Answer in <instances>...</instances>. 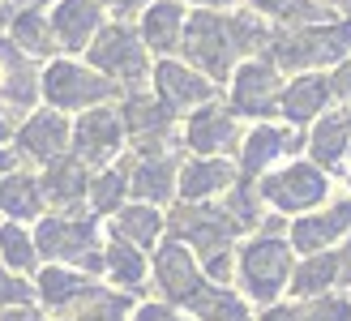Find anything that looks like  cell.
<instances>
[{
	"label": "cell",
	"instance_id": "cell-1",
	"mask_svg": "<svg viewBox=\"0 0 351 321\" xmlns=\"http://www.w3.org/2000/svg\"><path fill=\"white\" fill-rule=\"evenodd\" d=\"M34 231V248H39V261H60V265H77V270L95 274L103 270V240H108V227H103L99 214L77 210V214H60L47 210L30 223Z\"/></svg>",
	"mask_w": 351,
	"mask_h": 321
},
{
	"label": "cell",
	"instance_id": "cell-2",
	"mask_svg": "<svg viewBox=\"0 0 351 321\" xmlns=\"http://www.w3.org/2000/svg\"><path fill=\"white\" fill-rule=\"evenodd\" d=\"M291 265H295V248L287 244L283 231L257 227L253 236L236 248V283H240L244 300L257 305V309L278 305V296L287 292Z\"/></svg>",
	"mask_w": 351,
	"mask_h": 321
},
{
	"label": "cell",
	"instance_id": "cell-3",
	"mask_svg": "<svg viewBox=\"0 0 351 321\" xmlns=\"http://www.w3.org/2000/svg\"><path fill=\"white\" fill-rule=\"evenodd\" d=\"M82 60L90 69H99L108 82H116L120 95L146 91V86H150V69H154V56H150V47L142 43L137 26L120 22V17H108V22L99 26L90 47L82 51Z\"/></svg>",
	"mask_w": 351,
	"mask_h": 321
},
{
	"label": "cell",
	"instance_id": "cell-4",
	"mask_svg": "<svg viewBox=\"0 0 351 321\" xmlns=\"http://www.w3.org/2000/svg\"><path fill=\"white\" fill-rule=\"evenodd\" d=\"M266 56L278 69L308 73L322 64H339L351 56V22H308V26H278L270 34Z\"/></svg>",
	"mask_w": 351,
	"mask_h": 321
},
{
	"label": "cell",
	"instance_id": "cell-5",
	"mask_svg": "<svg viewBox=\"0 0 351 321\" xmlns=\"http://www.w3.org/2000/svg\"><path fill=\"white\" fill-rule=\"evenodd\" d=\"M120 99V86L108 82L90 69L82 56H51L39 64V103L56 107L64 116H77L86 107H99V103H116Z\"/></svg>",
	"mask_w": 351,
	"mask_h": 321
},
{
	"label": "cell",
	"instance_id": "cell-6",
	"mask_svg": "<svg viewBox=\"0 0 351 321\" xmlns=\"http://www.w3.org/2000/svg\"><path fill=\"white\" fill-rule=\"evenodd\" d=\"M176 56L184 64H193L197 73H206L210 82H227V73L244 60L240 56V43H236V26H232V13H219V9H197L184 17V34H180V47Z\"/></svg>",
	"mask_w": 351,
	"mask_h": 321
},
{
	"label": "cell",
	"instance_id": "cell-7",
	"mask_svg": "<svg viewBox=\"0 0 351 321\" xmlns=\"http://www.w3.org/2000/svg\"><path fill=\"white\" fill-rule=\"evenodd\" d=\"M167 236L184 240L197 253V261H206L215 253H232L244 231L223 202H176L167 214Z\"/></svg>",
	"mask_w": 351,
	"mask_h": 321
},
{
	"label": "cell",
	"instance_id": "cell-8",
	"mask_svg": "<svg viewBox=\"0 0 351 321\" xmlns=\"http://www.w3.org/2000/svg\"><path fill=\"white\" fill-rule=\"evenodd\" d=\"M150 278H154V287H159V300H167V305L184 309V313L210 292V278L202 270L197 253H193L184 240H176V236H163L159 244H154Z\"/></svg>",
	"mask_w": 351,
	"mask_h": 321
},
{
	"label": "cell",
	"instance_id": "cell-9",
	"mask_svg": "<svg viewBox=\"0 0 351 321\" xmlns=\"http://www.w3.org/2000/svg\"><path fill=\"white\" fill-rule=\"evenodd\" d=\"M278 91H283V69H278L266 51L261 56H244L232 73H227V107L240 120H266L278 112Z\"/></svg>",
	"mask_w": 351,
	"mask_h": 321
},
{
	"label": "cell",
	"instance_id": "cell-10",
	"mask_svg": "<svg viewBox=\"0 0 351 321\" xmlns=\"http://www.w3.org/2000/svg\"><path fill=\"white\" fill-rule=\"evenodd\" d=\"M69 141H73V116L39 103V107H30L26 116H17L9 146L17 150V158H22L26 167L39 171V167L51 163V158L69 154Z\"/></svg>",
	"mask_w": 351,
	"mask_h": 321
},
{
	"label": "cell",
	"instance_id": "cell-11",
	"mask_svg": "<svg viewBox=\"0 0 351 321\" xmlns=\"http://www.w3.org/2000/svg\"><path fill=\"white\" fill-rule=\"evenodd\" d=\"M120 120H125V137L137 154L146 150H171V141L180 137V116L146 86V91H129L116 99Z\"/></svg>",
	"mask_w": 351,
	"mask_h": 321
},
{
	"label": "cell",
	"instance_id": "cell-12",
	"mask_svg": "<svg viewBox=\"0 0 351 321\" xmlns=\"http://www.w3.org/2000/svg\"><path fill=\"white\" fill-rule=\"evenodd\" d=\"M69 150H73L90 171L116 163V158L129 150L120 107H116V103H99V107H86V112H77V116H73V141H69Z\"/></svg>",
	"mask_w": 351,
	"mask_h": 321
},
{
	"label": "cell",
	"instance_id": "cell-13",
	"mask_svg": "<svg viewBox=\"0 0 351 321\" xmlns=\"http://www.w3.org/2000/svg\"><path fill=\"white\" fill-rule=\"evenodd\" d=\"M326 176L317 163H287L278 171L257 176V193L274 214H304L317 202H326Z\"/></svg>",
	"mask_w": 351,
	"mask_h": 321
},
{
	"label": "cell",
	"instance_id": "cell-14",
	"mask_svg": "<svg viewBox=\"0 0 351 321\" xmlns=\"http://www.w3.org/2000/svg\"><path fill=\"white\" fill-rule=\"evenodd\" d=\"M180 146L189 154H227L232 158L240 146V116L219 99L193 107L180 124Z\"/></svg>",
	"mask_w": 351,
	"mask_h": 321
},
{
	"label": "cell",
	"instance_id": "cell-15",
	"mask_svg": "<svg viewBox=\"0 0 351 321\" xmlns=\"http://www.w3.org/2000/svg\"><path fill=\"white\" fill-rule=\"evenodd\" d=\"M150 91L159 95L176 116H184V112H193V107L219 99V82H210L206 73H197V69L184 64L180 56H154Z\"/></svg>",
	"mask_w": 351,
	"mask_h": 321
},
{
	"label": "cell",
	"instance_id": "cell-16",
	"mask_svg": "<svg viewBox=\"0 0 351 321\" xmlns=\"http://www.w3.org/2000/svg\"><path fill=\"white\" fill-rule=\"evenodd\" d=\"M291 150H300V129L295 124H270V120H257L249 133H240V146H236V167L244 180H257L266 176L278 158H287Z\"/></svg>",
	"mask_w": 351,
	"mask_h": 321
},
{
	"label": "cell",
	"instance_id": "cell-17",
	"mask_svg": "<svg viewBox=\"0 0 351 321\" xmlns=\"http://www.w3.org/2000/svg\"><path fill=\"white\" fill-rule=\"evenodd\" d=\"M240 180L236 158L227 154H189L176 167V202H219Z\"/></svg>",
	"mask_w": 351,
	"mask_h": 321
},
{
	"label": "cell",
	"instance_id": "cell-18",
	"mask_svg": "<svg viewBox=\"0 0 351 321\" xmlns=\"http://www.w3.org/2000/svg\"><path fill=\"white\" fill-rule=\"evenodd\" d=\"M30 107H39V60L0 30V112L26 116Z\"/></svg>",
	"mask_w": 351,
	"mask_h": 321
},
{
	"label": "cell",
	"instance_id": "cell-19",
	"mask_svg": "<svg viewBox=\"0 0 351 321\" xmlns=\"http://www.w3.org/2000/svg\"><path fill=\"white\" fill-rule=\"evenodd\" d=\"M176 167H180V154H171V150H146V154L125 150L129 198L150 202V206L176 202Z\"/></svg>",
	"mask_w": 351,
	"mask_h": 321
},
{
	"label": "cell",
	"instance_id": "cell-20",
	"mask_svg": "<svg viewBox=\"0 0 351 321\" xmlns=\"http://www.w3.org/2000/svg\"><path fill=\"white\" fill-rule=\"evenodd\" d=\"M47 22L56 34L60 56H82L99 34V26L108 22V9H103V0H51Z\"/></svg>",
	"mask_w": 351,
	"mask_h": 321
},
{
	"label": "cell",
	"instance_id": "cell-21",
	"mask_svg": "<svg viewBox=\"0 0 351 321\" xmlns=\"http://www.w3.org/2000/svg\"><path fill=\"white\" fill-rule=\"evenodd\" d=\"M34 278V305H39L47 317H56L60 309L77 305L82 296H90L103 278L77 270V265H60V261H39V270L30 274Z\"/></svg>",
	"mask_w": 351,
	"mask_h": 321
},
{
	"label": "cell",
	"instance_id": "cell-22",
	"mask_svg": "<svg viewBox=\"0 0 351 321\" xmlns=\"http://www.w3.org/2000/svg\"><path fill=\"white\" fill-rule=\"evenodd\" d=\"M86 185H90V167L73 150L51 158L47 167H39V189H43L47 210H60V214L86 210Z\"/></svg>",
	"mask_w": 351,
	"mask_h": 321
},
{
	"label": "cell",
	"instance_id": "cell-23",
	"mask_svg": "<svg viewBox=\"0 0 351 321\" xmlns=\"http://www.w3.org/2000/svg\"><path fill=\"white\" fill-rule=\"evenodd\" d=\"M99 278L108 283V287H116V292L137 296L146 287V278H150V253L137 248V244H129V240H120V236H108L103 240V270H99Z\"/></svg>",
	"mask_w": 351,
	"mask_h": 321
},
{
	"label": "cell",
	"instance_id": "cell-24",
	"mask_svg": "<svg viewBox=\"0 0 351 321\" xmlns=\"http://www.w3.org/2000/svg\"><path fill=\"white\" fill-rule=\"evenodd\" d=\"M184 17H189V5H180V0H150L137 13V34L150 47V56H176L180 34H184Z\"/></svg>",
	"mask_w": 351,
	"mask_h": 321
},
{
	"label": "cell",
	"instance_id": "cell-25",
	"mask_svg": "<svg viewBox=\"0 0 351 321\" xmlns=\"http://www.w3.org/2000/svg\"><path fill=\"white\" fill-rule=\"evenodd\" d=\"M103 227H108V236H120V240H129V244H137V248H150L159 244L163 236H167V214H163V206H150V202H125L116 214H108L103 219Z\"/></svg>",
	"mask_w": 351,
	"mask_h": 321
},
{
	"label": "cell",
	"instance_id": "cell-26",
	"mask_svg": "<svg viewBox=\"0 0 351 321\" xmlns=\"http://www.w3.org/2000/svg\"><path fill=\"white\" fill-rule=\"evenodd\" d=\"M5 34L26 51L30 60H51V56H60V47H56V34H51V22H47V9L43 5H22V9H13L9 13V22H5Z\"/></svg>",
	"mask_w": 351,
	"mask_h": 321
},
{
	"label": "cell",
	"instance_id": "cell-27",
	"mask_svg": "<svg viewBox=\"0 0 351 321\" xmlns=\"http://www.w3.org/2000/svg\"><path fill=\"white\" fill-rule=\"evenodd\" d=\"M39 214H47L43 189H39V171L22 163V167H13L5 180H0V219L34 223Z\"/></svg>",
	"mask_w": 351,
	"mask_h": 321
},
{
	"label": "cell",
	"instance_id": "cell-28",
	"mask_svg": "<svg viewBox=\"0 0 351 321\" xmlns=\"http://www.w3.org/2000/svg\"><path fill=\"white\" fill-rule=\"evenodd\" d=\"M330 99V78L322 73H300L283 82V91H278V116H283V124H308L313 116H322V107Z\"/></svg>",
	"mask_w": 351,
	"mask_h": 321
},
{
	"label": "cell",
	"instance_id": "cell-29",
	"mask_svg": "<svg viewBox=\"0 0 351 321\" xmlns=\"http://www.w3.org/2000/svg\"><path fill=\"white\" fill-rule=\"evenodd\" d=\"M351 227V202L326 210V214H308V219H295L287 227V244L295 248V253H322V248H330L343 231Z\"/></svg>",
	"mask_w": 351,
	"mask_h": 321
},
{
	"label": "cell",
	"instance_id": "cell-30",
	"mask_svg": "<svg viewBox=\"0 0 351 321\" xmlns=\"http://www.w3.org/2000/svg\"><path fill=\"white\" fill-rule=\"evenodd\" d=\"M125 202H129V171H125V154H120L116 163L90 171V185H86V210L99 214V219H108V214H116Z\"/></svg>",
	"mask_w": 351,
	"mask_h": 321
},
{
	"label": "cell",
	"instance_id": "cell-31",
	"mask_svg": "<svg viewBox=\"0 0 351 321\" xmlns=\"http://www.w3.org/2000/svg\"><path fill=\"white\" fill-rule=\"evenodd\" d=\"M351 146V112H339V116H322L308 133V154L317 167H335L339 158L347 154Z\"/></svg>",
	"mask_w": 351,
	"mask_h": 321
},
{
	"label": "cell",
	"instance_id": "cell-32",
	"mask_svg": "<svg viewBox=\"0 0 351 321\" xmlns=\"http://www.w3.org/2000/svg\"><path fill=\"white\" fill-rule=\"evenodd\" d=\"M0 265H9V270H17V274L39 270V248H34L30 223L0 219Z\"/></svg>",
	"mask_w": 351,
	"mask_h": 321
},
{
	"label": "cell",
	"instance_id": "cell-33",
	"mask_svg": "<svg viewBox=\"0 0 351 321\" xmlns=\"http://www.w3.org/2000/svg\"><path fill=\"white\" fill-rule=\"evenodd\" d=\"M335 278H339V257L335 253H304L300 265H291V296H322L326 287H335Z\"/></svg>",
	"mask_w": 351,
	"mask_h": 321
},
{
	"label": "cell",
	"instance_id": "cell-34",
	"mask_svg": "<svg viewBox=\"0 0 351 321\" xmlns=\"http://www.w3.org/2000/svg\"><path fill=\"white\" fill-rule=\"evenodd\" d=\"M257 17H266L274 26H308L322 22V5L317 0H249Z\"/></svg>",
	"mask_w": 351,
	"mask_h": 321
},
{
	"label": "cell",
	"instance_id": "cell-35",
	"mask_svg": "<svg viewBox=\"0 0 351 321\" xmlns=\"http://www.w3.org/2000/svg\"><path fill=\"white\" fill-rule=\"evenodd\" d=\"M22 305H34V278L0 265V309H22Z\"/></svg>",
	"mask_w": 351,
	"mask_h": 321
},
{
	"label": "cell",
	"instance_id": "cell-36",
	"mask_svg": "<svg viewBox=\"0 0 351 321\" xmlns=\"http://www.w3.org/2000/svg\"><path fill=\"white\" fill-rule=\"evenodd\" d=\"M129 321H197L193 313L167 305V300H142V305H133Z\"/></svg>",
	"mask_w": 351,
	"mask_h": 321
},
{
	"label": "cell",
	"instance_id": "cell-37",
	"mask_svg": "<svg viewBox=\"0 0 351 321\" xmlns=\"http://www.w3.org/2000/svg\"><path fill=\"white\" fill-rule=\"evenodd\" d=\"M291 321H351V305L347 300H317L304 313H291Z\"/></svg>",
	"mask_w": 351,
	"mask_h": 321
},
{
	"label": "cell",
	"instance_id": "cell-38",
	"mask_svg": "<svg viewBox=\"0 0 351 321\" xmlns=\"http://www.w3.org/2000/svg\"><path fill=\"white\" fill-rule=\"evenodd\" d=\"M330 99H343L347 112H351V56L339 60V69L330 73Z\"/></svg>",
	"mask_w": 351,
	"mask_h": 321
},
{
	"label": "cell",
	"instance_id": "cell-39",
	"mask_svg": "<svg viewBox=\"0 0 351 321\" xmlns=\"http://www.w3.org/2000/svg\"><path fill=\"white\" fill-rule=\"evenodd\" d=\"M150 5V0H103V9H108V17H120V22H129V17H137Z\"/></svg>",
	"mask_w": 351,
	"mask_h": 321
},
{
	"label": "cell",
	"instance_id": "cell-40",
	"mask_svg": "<svg viewBox=\"0 0 351 321\" xmlns=\"http://www.w3.org/2000/svg\"><path fill=\"white\" fill-rule=\"evenodd\" d=\"M13 167H22V158H17V150L13 146H0V180L13 171Z\"/></svg>",
	"mask_w": 351,
	"mask_h": 321
},
{
	"label": "cell",
	"instance_id": "cell-41",
	"mask_svg": "<svg viewBox=\"0 0 351 321\" xmlns=\"http://www.w3.org/2000/svg\"><path fill=\"white\" fill-rule=\"evenodd\" d=\"M180 5H193V9H236L240 0H180Z\"/></svg>",
	"mask_w": 351,
	"mask_h": 321
},
{
	"label": "cell",
	"instance_id": "cell-42",
	"mask_svg": "<svg viewBox=\"0 0 351 321\" xmlns=\"http://www.w3.org/2000/svg\"><path fill=\"white\" fill-rule=\"evenodd\" d=\"M13 124H17V116L0 112V146H9V137H13Z\"/></svg>",
	"mask_w": 351,
	"mask_h": 321
},
{
	"label": "cell",
	"instance_id": "cell-43",
	"mask_svg": "<svg viewBox=\"0 0 351 321\" xmlns=\"http://www.w3.org/2000/svg\"><path fill=\"white\" fill-rule=\"evenodd\" d=\"M339 274H347V278H351V244H347V253L339 257Z\"/></svg>",
	"mask_w": 351,
	"mask_h": 321
},
{
	"label": "cell",
	"instance_id": "cell-44",
	"mask_svg": "<svg viewBox=\"0 0 351 321\" xmlns=\"http://www.w3.org/2000/svg\"><path fill=\"white\" fill-rule=\"evenodd\" d=\"M9 13H13V5H9V0H0V30H5V22H9Z\"/></svg>",
	"mask_w": 351,
	"mask_h": 321
},
{
	"label": "cell",
	"instance_id": "cell-45",
	"mask_svg": "<svg viewBox=\"0 0 351 321\" xmlns=\"http://www.w3.org/2000/svg\"><path fill=\"white\" fill-rule=\"evenodd\" d=\"M9 5H13V9H22V5H43V9H47L51 0H9Z\"/></svg>",
	"mask_w": 351,
	"mask_h": 321
},
{
	"label": "cell",
	"instance_id": "cell-46",
	"mask_svg": "<svg viewBox=\"0 0 351 321\" xmlns=\"http://www.w3.org/2000/svg\"><path fill=\"white\" fill-rule=\"evenodd\" d=\"M317 5H326V0H317Z\"/></svg>",
	"mask_w": 351,
	"mask_h": 321
},
{
	"label": "cell",
	"instance_id": "cell-47",
	"mask_svg": "<svg viewBox=\"0 0 351 321\" xmlns=\"http://www.w3.org/2000/svg\"><path fill=\"white\" fill-rule=\"evenodd\" d=\"M347 5H351V0H347Z\"/></svg>",
	"mask_w": 351,
	"mask_h": 321
},
{
	"label": "cell",
	"instance_id": "cell-48",
	"mask_svg": "<svg viewBox=\"0 0 351 321\" xmlns=\"http://www.w3.org/2000/svg\"><path fill=\"white\" fill-rule=\"evenodd\" d=\"M347 150H351V146H347Z\"/></svg>",
	"mask_w": 351,
	"mask_h": 321
}]
</instances>
